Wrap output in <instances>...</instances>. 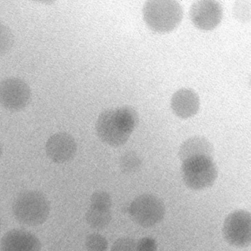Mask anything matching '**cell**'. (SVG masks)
Segmentation results:
<instances>
[{
	"label": "cell",
	"instance_id": "ac0fdd59",
	"mask_svg": "<svg viewBox=\"0 0 251 251\" xmlns=\"http://www.w3.org/2000/svg\"><path fill=\"white\" fill-rule=\"evenodd\" d=\"M111 251H137L136 242L132 238H120L113 244Z\"/></svg>",
	"mask_w": 251,
	"mask_h": 251
},
{
	"label": "cell",
	"instance_id": "6da1fadb",
	"mask_svg": "<svg viewBox=\"0 0 251 251\" xmlns=\"http://www.w3.org/2000/svg\"><path fill=\"white\" fill-rule=\"evenodd\" d=\"M138 122L137 112L131 107L108 108L98 117L95 126L97 134L110 146H122L131 136Z\"/></svg>",
	"mask_w": 251,
	"mask_h": 251
},
{
	"label": "cell",
	"instance_id": "ba28073f",
	"mask_svg": "<svg viewBox=\"0 0 251 251\" xmlns=\"http://www.w3.org/2000/svg\"><path fill=\"white\" fill-rule=\"evenodd\" d=\"M189 15L195 27L202 30H214L221 23L223 8L217 1L201 0L192 4Z\"/></svg>",
	"mask_w": 251,
	"mask_h": 251
},
{
	"label": "cell",
	"instance_id": "7c38bea8",
	"mask_svg": "<svg viewBox=\"0 0 251 251\" xmlns=\"http://www.w3.org/2000/svg\"><path fill=\"white\" fill-rule=\"evenodd\" d=\"M214 153V147L208 139L202 136H194L180 145L178 157L183 162L188 158L201 155L213 158Z\"/></svg>",
	"mask_w": 251,
	"mask_h": 251
},
{
	"label": "cell",
	"instance_id": "277c9868",
	"mask_svg": "<svg viewBox=\"0 0 251 251\" xmlns=\"http://www.w3.org/2000/svg\"><path fill=\"white\" fill-rule=\"evenodd\" d=\"M181 174L183 182L189 189L204 190L215 183L218 176V169L213 158L201 155L183 161Z\"/></svg>",
	"mask_w": 251,
	"mask_h": 251
},
{
	"label": "cell",
	"instance_id": "44dd1931",
	"mask_svg": "<svg viewBox=\"0 0 251 251\" xmlns=\"http://www.w3.org/2000/svg\"><path fill=\"white\" fill-rule=\"evenodd\" d=\"M0 229H1V221H0Z\"/></svg>",
	"mask_w": 251,
	"mask_h": 251
},
{
	"label": "cell",
	"instance_id": "5bb4252c",
	"mask_svg": "<svg viewBox=\"0 0 251 251\" xmlns=\"http://www.w3.org/2000/svg\"><path fill=\"white\" fill-rule=\"evenodd\" d=\"M142 164V159L139 155L132 151L126 152L120 158V169L126 174H133L139 171Z\"/></svg>",
	"mask_w": 251,
	"mask_h": 251
},
{
	"label": "cell",
	"instance_id": "9a60e30c",
	"mask_svg": "<svg viewBox=\"0 0 251 251\" xmlns=\"http://www.w3.org/2000/svg\"><path fill=\"white\" fill-rule=\"evenodd\" d=\"M14 43V36L11 29L0 23V57L9 52Z\"/></svg>",
	"mask_w": 251,
	"mask_h": 251
},
{
	"label": "cell",
	"instance_id": "8fae6325",
	"mask_svg": "<svg viewBox=\"0 0 251 251\" xmlns=\"http://www.w3.org/2000/svg\"><path fill=\"white\" fill-rule=\"evenodd\" d=\"M171 108L180 118H190L199 111V97L191 89H179L172 97Z\"/></svg>",
	"mask_w": 251,
	"mask_h": 251
},
{
	"label": "cell",
	"instance_id": "4fadbf2b",
	"mask_svg": "<svg viewBox=\"0 0 251 251\" xmlns=\"http://www.w3.org/2000/svg\"><path fill=\"white\" fill-rule=\"evenodd\" d=\"M112 214L111 210L100 209L89 207L86 214V223L92 228L102 230L111 223Z\"/></svg>",
	"mask_w": 251,
	"mask_h": 251
},
{
	"label": "cell",
	"instance_id": "5b68a950",
	"mask_svg": "<svg viewBox=\"0 0 251 251\" xmlns=\"http://www.w3.org/2000/svg\"><path fill=\"white\" fill-rule=\"evenodd\" d=\"M132 220L144 227L158 224L165 216L166 208L158 197L145 194L135 198L129 208Z\"/></svg>",
	"mask_w": 251,
	"mask_h": 251
},
{
	"label": "cell",
	"instance_id": "2e32d148",
	"mask_svg": "<svg viewBox=\"0 0 251 251\" xmlns=\"http://www.w3.org/2000/svg\"><path fill=\"white\" fill-rule=\"evenodd\" d=\"M112 199L108 192L97 191L92 194L90 199V207L100 209L111 210Z\"/></svg>",
	"mask_w": 251,
	"mask_h": 251
},
{
	"label": "cell",
	"instance_id": "d6986e66",
	"mask_svg": "<svg viewBox=\"0 0 251 251\" xmlns=\"http://www.w3.org/2000/svg\"><path fill=\"white\" fill-rule=\"evenodd\" d=\"M137 251H157L156 241L151 237H144L136 243Z\"/></svg>",
	"mask_w": 251,
	"mask_h": 251
},
{
	"label": "cell",
	"instance_id": "e0dca14e",
	"mask_svg": "<svg viewBox=\"0 0 251 251\" xmlns=\"http://www.w3.org/2000/svg\"><path fill=\"white\" fill-rule=\"evenodd\" d=\"M87 251H106L108 248L107 239L99 233H92L85 241Z\"/></svg>",
	"mask_w": 251,
	"mask_h": 251
},
{
	"label": "cell",
	"instance_id": "30bf717a",
	"mask_svg": "<svg viewBox=\"0 0 251 251\" xmlns=\"http://www.w3.org/2000/svg\"><path fill=\"white\" fill-rule=\"evenodd\" d=\"M1 251H41L42 244L36 235L21 229L5 233L0 242Z\"/></svg>",
	"mask_w": 251,
	"mask_h": 251
},
{
	"label": "cell",
	"instance_id": "52a82bcc",
	"mask_svg": "<svg viewBox=\"0 0 251 251\" xmlns=\"http://www.w3.org/2000/svg\"><path fill=\"white\" fill-rule=\"evenodd\" d=\"M31 89L27 83L17 77L0 82V103L10 111L25 108L31 99Z\"/></svg>",
	"mask_w": 251,
	"mask_h": 251
},
{
	"label": "cell",
	"instance_id": "7a4b0ae2",
	"mask_svg": "<svg viewBox=\"0 0 251 251\" xmlns=\"http://www.w3.org/2000/svg\"><path fill=\"white\" fill-rule=\"evenodd\" d=\"M183 17L181 5L173 0H151L143 8L144 20L157 33L173 31L178 27Z\"/></svg>",
	"mask_w": 251,
	"mask_h": 251
},
{
	"label": "cell",
	"instance_id": "8992f818",
	"mask_svg": "<svg viewBox=\"0 0 251 251\" xmlns=\"http://www.w3.org/2000/svg\"><path fill=\"white\" fill-rule=\"evenodd\" d=\"M225 240L236 248H244L251 244V215L245 210H236L226 217L223 223Z\"/></svg>",
	"mask_w": 251,
	"mask_h": 251
},
{
	"label": "cell",
	"instance_id": "3957f363",
	"mask_svg": "<svg viewBox=\"0 0 251 251\" xmlns=\"http://www.w3.org/2000/svg\"><path fill=\"white\" fill-rule=\"evenodd\" d=\"M13 213L20 223L30 226L44 224L50 213V203L39 191H26L19 195L13 204Z\"/></svg>",
	"mask_w": 251,
	"mask_h": 251
},
{
	"label": "cell",
	"instance_id": "ffe728a7",
	"mask_svg": "<svg viewBox=\"0 0 251 251\" xmlns=\"http://www.w3.org/2000/svg\"><path fill=\"white\" fill-rule=\"evenodd\" d=\"M2 152H3V150H2V144L0 143V158L2 157Z\"/></svg>",
	"mask_w": 251,
	"mask_h": 251
},
{
	"label": "cell",
	"instance_id": "9c48e42d",
	"mask_svg": "<svg viewBox=\"0 0 251 251\" xmlns=\"http://www.w3.org/2000/svg\"><path fill=\"white\" fill-rule=\"evenodd\" d=\"M45 149L47 155L51 161L56 164H64L75 156L77 143L71 135L65 132H60L48 139Z\"/></svg>",
	"mask_w": 251,
	"mask_h": 251
}]
</instances>
